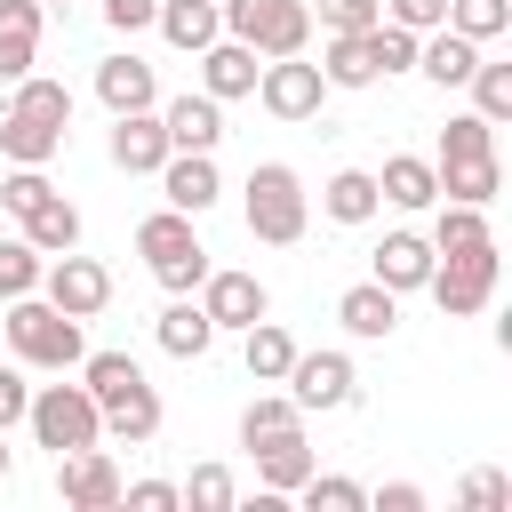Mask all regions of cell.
I'll use <instances>...</instances> for the list:
<instances>
[{"mask_svg": "<svg viewBox=\"0 0 512 512\" xmlns=\"http://www.w3.org/2000/svg\"><path fill=\"white\" fill-rule=\"evenodd\" d=\"M64 128H72V88L24 72L8 88V112H0V160L8 168H48L64 152Z\"/></svg>", "mask_w": 512, "mask_h": 512, "instance_id": "obj_1", "label": "cell"}, {"mask_svg": "<svg viewBox=\"0 0 512 512\" xmlns=\"http://www.w3.org/2000/svg\"><path fill=\"white\" fill-rule=\"evenodd\" d=\"M432 176H440V200L488 208V200L504 192V160H496V120H480V112H456V120L440 128V160H432Z\"/></svg>", "mask_w": 512, "mask_h": 512, "instance_id": "obj_2", "label": "cell"}, {"mask_svg": "<svg viewBox=\"0 0 512 512\" xmlns=\"http://www.w3.org/2000/svg\"><path fill=\"white\" fill-rule=\"evenodd\" d=\"M80 392L96 400V416H104L112 440H152L160 432V392L144 384V368L128 352H88L80 360Z\"/></svg>", "mask_w": 512, "mask_h": 512, "instance_id": "obj_3", "label": "cell"}, {"mask_svg": "<svg viewBox=\"0 0 512 512\" xmlns=\"http://www.w3.org/2000/svg\"><path fill=\"white\" fill-rule=\"evenodd\" d=\"M8 352L24 360V368H80L88 360V344H80V320L72 312H56L48 296H8Z\"/></svg>", "mask_w": 512, "mask_h": 512, "instance_id": "obj_4", "label": "cell"}, {"mask_svg": "<svg viewBox=\"0 0 512 512\" xmlns=\"http://www.w3.org/2000/svg\"><path fill=\"white\" fill-rule=\"evenodd\" d=\"M136 256L152 264V280H160L168 296H192V288L208 280V248H200V232H192V216H184V208L144 216V224H136Z\"/></svg>", "mask_w": 512, "mask_h": 512, "instance_id": "obj_5", "label": "cell"}, {"mask_svg": "<svg viewBox=\"0 0 512 512\" xmlns=\"http://www.w3.org/2000/svg\"><path fill=\"white\" fill-rule=\"evenodd\" d=\"M224 40H248L256 56H304L312 48V0H216Z\"/></svg>", "mask_w": 512, "mask_h": 512, "instance_id": "obj_6", "label": "cell"}, {"mask_svg": "<svg viewBox=\"0 0 512 512\" xmlns=\"http://www.w3.org/2000/svg\"><path fill=\"white\" fill-rule=\"evenodd\" d=\"M496 272H504L496 240H480V248H448V256H432V272H424V296H432L448 320H472V312H488V296H496Z\"/></svg>", "mask_w": 512, "mask_h": 512, "instance_id": "obj_7", "label": "cell"}, {"mask_svg": "<svg viewBox=\"0 0 512 512\" xmlns=\"http://www.w3.org/2000/svg\"><path fill=\"white\" fill-rule=\"evenodd\" d=\"M304 224H312V208H304L296 168H280V160L248 168V232H256V240H272V248H296V240H304Z\"/></svg>", "mask_w": 512, "mask_h": 512, "instance_id": "obj_8", "label": "cell"}, {"mask_svg": "<svg viewBox=\"0 0 512 512\" xmlns=\"http://www.w3.org/2000/svg\"><path fill=\"white\" fill-rule=\"evenodd\" d=\"M24 416H32L40 448H56V456H72V448H96V440H104V416H96V400H88L80 384H40V392L24 400Z\"/></svg>", "mask_w": 512, "mask_h": 512, "instance_id": "obj_9", "label": "cell"}, {"mask_svg": "<svg viewBox=\"0 0 512 512\" xmlns=\"http://www.w3.org/2000/svg\"><path fill=\"white\" fill-rule=\"evenodd\" d=\"M320 96H328V80H320V64H304V56H272V64L256 72V104H264L272 120H312Z\"/></svg>", "mask_w": 512, "mask_h": 512, "instance_id": "obj_10", "label": "cell"}, {"mask_svg": "<svg viewBox=\"0 0 512 512\" xmlns=\"http://www.w3.org/2000/svg\"><path fill=\"white\" fill-rule=\"evenodd\" d=\"M40 288H48V304L56 312H72V320H96L104 304H112V272L96 264V256H56V264H40Z\"/></svg>", "mask_w": 512, "mask_h": 512, "instance_id": "obj_11", "label": "cell"}, {"mask_svg": "<svg viewBox=\"0 0 512 512\" xmlns=\"http://www.w3.org/2000/svg\"><path fill=\"white\" fill-rule=\"evenodd\" d=\"M120 464L104 456V440L96 448H72V456H56V496L72 504V512H112L120 504Z\"/></svg>", "mask_w": 512, "mask_h": 512, "instance_id": "obj_12", "label": "cell"}, {"mask_svg": "<svg viewBox=\"0 0 512 512\" xmlns=\"http://www.w3.org/2000/svg\"><path fill=\"white\" fill-rule=\"evenodd\" d=\"M280 384H288V400H296L304 416H312V408H344V400H352V360H344V352H296Z\"/></svg>", "mask_w": 512, "mask_h": 512, "instance_id": "obj_13", "label": "cell"}, {"mask_svg": "<svg viewBox=\"0 0 512 512\" xmlns=\"http://www.w3.org/2000/svg\"><path fill=\"white\" fill-rule=\"evenodd\" d=\"M200 312H208L216 328H256V320L272 312V296H264L256 272H208V280H200Z\"/></svg>", "mask_w": 512, "mask_h": 512, "instance_id": "obj_14", "label": "cell"}, {"mask_svg": "<svg viewBox=\"0 0 512 512\" xmlns=\"http://www.w3.org/2000/svg\"><path fill=\"white\" fill-rule=\"evenodd\" d=\"M168 152H176V144H168V128H160V112H152V104H144V112H112V168L152 176Z\"/></svg>", "mask_w": 512, "mask_h": 512, "instance_id": "obj_15", "label": "cell"}, {"mask_svg": "<svg viewBox=\"0 0 512 512\" xmlns=\"http://www.w3.org/2000/svg\"><path fill=\"white\" fill-rule=\"evenodd\" d=\"M160 192H168V208H184V216H200V208H216V152H168L160 168Z\"/></svg>", "mask_w": 512, "mask_h": 512, "instance_id": "obj_16", "label": "cell"}, {"mask_svg": "<svg viewBox=\"0 0 512 512\" xmlns=\"http://www.w3.org/2000/svg\"><path fill=\"white\" fill-rule=\"evenodd\" d=\"M40 24H48V0H0V80H8V88L32 72Z\"/></svg>", "mask_w": 512, "mask_h": 512, "instance_id": "obj_17", "label": "cell"}, {"mask_svg": "<svg viewBox=\"0 0 512 512\" xmlns=\"http://www.w3.org/2000/svg\"><path fill=\"white\" fill-rule=\"evenodd\" d=\"M472 64H480V40H464V32H448V24L416 32V72H424L432 88H464Z\"/></svg>", "mask_w": 512, "mask_h": 512, "instance_id": "obj_18", "label": "cell"}, {"mask_svg": "<svg viewBox=\"0 0 512 512\" xmlns=\"http://www.w3.org/2000/svg\"><path fill=\"white\" fill-rule=\"evenodd\" d=\"M256 72H264V64H256L248 40H224V32H216V40L200 48V88H208L216 104H224V96H256Z\"/></svg>", "mask_w": 512, "mask_h": 512, "instance_id": "obj_19", "label": "cell"}, {"mask_svg": "<svg viewBox=\"0 0 512 512\" xmlns=\"http://www.w3.org/2000/svg\"><path fill=\"white\" fill-rule=\"evenodd\" d=\"M160 128H168V144H176V152H216L224 112H216V96L200 88V96H168V104H160Z\"/></svg>", "mask_w": 512, "mask_h": 512, "instance_id": "obj_20", "label": "cell"}, {"mask_svg": "<svg viewBox=\"0 0 512 512\" xmlns=\"http://www.w3.org/2000/svg\"><path fill=\"white\" fill-rule=\"evenodd\" d=\"M16 224H24V240H32L40 256H64V248H80V208H72L56 184H48V192H40V200H32Z\"/></svg>", "mask_w": 512, "mask_h": 512, "instance_id": "obj_21", "label": "cell"}, {"mask_svg": "<svg viewBox=\"0 0 512 512\" xmlns=\"http://www.w3.org/2000/svg\"><path fill=\"white\" fill-rule=\"evenodd\" d=\"M424 272H432V240H424V232H384L368 280H384L392 296H408V288H424Z\"/></svg>", "mask_w": 512, "mask_h": 512, "instance_id": "obj_22", "label": "cell"}, {"mask_svg": "<svg viewBox=\"0 0 512 512\" xmlns=\"http://www.w3.org/2000/svg\"><path fill=\"white\" fill-rule=\"evenodd\" d=\"M336 320H344L352 336H368V344H376V336H392V320H400V296H392L384 280H360V288H344V296H336Z\"/></svg>", "mask_w": 512, "mask_h": 512, "instance_id": "obj_23", "label": "cell"}, {"mask_svg": "<svg viewBox=\"0 0 512 512\" xmlns=\"http://www.w3.org/2000/svg\"><path fill=\"white\" fill-rule=\"evenodd\" d=\"M248 456H256V480H264L272 496H296V488H304V472L320 464L304 432H288V440H264V448H248Z\"/></svg>", "mask_w": 512, "mask_h": 512, "instance_id": "obj_24", "label": "cell"}, {"mask_svg": "<svg viewBox=\"0 0 512 512\" xmlns=\"http://www.w3.org/2000/svg\"><path fill=\"white\" fill-rule=\"evenodd\" d=\"M152 24H160V40H168V48H184V56H200V48L224 32L216 0H160V16H152Z\"/></svg>", "mask_w": 512, "mask_h": 512, "instance_id": "obj_25", "label": "cell"}, {"mask_svg": "<svg viewBox=\"0 0 512 512\" xmlns=\"http://www.w3.org/2000/svg\"><path fill=\"white\" fill-rule=\"evenodd\" d=\"M320 80H328V88H368V80H384V72H376V40H368V32H328Z\"/></svg>", "mask_w": 512, "mask_h": 512, "instance_id": "obj_26", "label": "cell"}, {"mask_svg": "<svg viewBox=\"0 0 512 512\" xmlns=\"http://www.w3.org/2000/svg\"><path fill=\"white\" fill-rule=\"evenodd\" d=\"M96 96H104V112H144L152 104V64L144 56H104L96 64Z\"/></svg>", "mask_w": 512, "mask_h": 512, "instance_id": "obj_27", "label": "cell"}, {"mask_svg": "<svg viewBox=\"0 0 512 512\" xmlns=\"http://www.w3.org/2000/svg\"><path fill=\"white\" fill-rule=\"evenodd\" d=\"M376 192H384L392 208H432V200H440V176H432V160L392 152V160H384V176H376Z\"/></svg>", "mask_w": 512, "mask_h": 512, "instance_id": "obj_28", "label": "cell"}, {"mask_svg": "<svg viewBox=\"0 0 512 512\" xmlns=\"http://www.w3.org/2000/svg\"><path fill=\"white\" fill-rule=\"evenodd\" d=\"M208 344H216V320H208L192 296H176V304L160 312V352H168V360H200Z\"/></svg>", "mask_w": 512, "mask_h": 512, "instance_id": "obj_29", "label": "cell"}, {"mask_svg": "<svg viewBox=\"0 0 512 512\" xmlns=\"http://www.w3.org/2000/svg\"><path fill=\"white\" fill-rule=\"evenodd\" d=\"M288 432H304V408L288 392H256L240 408V448H264V440H288Z\"/></svg>", "mask_w": 512, "mask_h": 512, "instance_id": "obj_30", "label": "cell"}, {"mask_svg": "<svg viewBox=\"0 0 512 512\" xmlns=\"http://www.w3.org/2000/svg\"><path fill=\"white\" fill-rule=\"evenodd\" d=\"M320 208H328L336 224H368V216L384 208V192H376V176H368V168H336V176H328V192H320Z\"/></svg>", "mask_w": 512, "mask_h": 512, "instance_id": "obj_31", "label": "cell"}, {"mask_svg": "<svg viewBox=\"0 0 512 512\" xmlns=\"http://www.w3.org/2000/svg\"><path fill=\"white\" fill-rule=\"evenodd\" d=\"M240 336H248V376H256V384H280L288 360H296V336L272 328V320H256V328H240Z\"/></svg>", "mask_w": 512, "mask_h": 512, "instance_id": "obj_32", "label": "cell"}, {"mask_svg": "<svg viewBox=\"0 0 512 512\" xmlns=\"http://www.w3.org/2000/svg\"><path fill=\"white\" fill-rule=\"evenodd\" d=\"M472 112L480 120H512V64H472Z\"/></svg>", "mask_w": 512, "mask_h": 512, "instance_id": "obj_33", "label": "cell"}, {"mask_svg": "<svg viewBox=\"0 0 512 512\" xmlns=\"http://www.w3.org/2000/svg\"><path fill=\"white\" fill-rule=\"evenodd\" d=\"M296 496H304L312 512H360V504H368V488H360V480H336V472H320V464L304 472V488H296Z\"/></svg>", "mask_w": 512, "mask_h": 512, "instance_id": "obj_34", "label": "cell"}, {"mask_svg": "<svg viewBox=\"0 0 512 512\" xmlns=\"http://www.w3.org/2000/svg\"><path fill=\"white\" fill-rule=\"evenodd\" d=\"M512 24V0H448V32H464V40H496Z\"/></svg>", "mask_w": 512, "mask_h": 512, "instance_id": "obj_35", "label": "cell"}, {"mask_svg": "<svg viewBox=\"0 0 512 512\" xmlns=\"http://www.w3.org/2000/svg\"><path fill=\"white\" fill-rule=\"evenodd\" d=\"M32 288H40V248L16 232V240H0V304L8 296H32Z\"/></svg>", "mask_w": 512, "mask_h": 512, "instance_id": "obj_36", "label": "cell"}, {"mask_svg": "<svg viewBox=\"0 0 512 512\" xmlns=\"http://www.w3.org/2000/svg\"><path fill=\"white\" fill-rule=\"evenodd\" d=\"M176 496H184V504H200V512H224V504H232V472H224V464H200Z\"/></svg>", "mask_w": 512, "mask_h": 512, "instance_id": "obj_37", "label": "cell"}, {"mask_svg": "<svg viewBox=\"0 0 512 512\" xmlns=\"http://www.w3.org/2000/svg\"><path fill=\"white\" fill-rule=\"evenodd\" d=\"M312 16H320V32H368L384 16V0H320Z\"/></svg>", "mask_w": 512, "mask_h": 512, "instance_id": "obj_38", "label": "cell"}, {"mask_svg": "<svg viewBox=\"0 0 512 512\" xmlns=\"http://www.w3.org/2000/svg\"><path fill=\"white\" fill-rule=\"evenodd\" d=\"M384 24H400V32H432V24H448V0H384Z\"/></svg>", "mask_w": 512, "mask_h": 512, "instance_id": "obj_39", "label": "cell"}, {"mask_svg": "<svg viewBox=\"0 0 512 512\" xmlns=\"http://www.w3.org/2000/svg\"><path fill=\"white\" fill-rule=\"evenodd\" d=\"M456 504H464V512H504V472H464Z\"/></svg>", "mask_w": 512, "mask_h": 512, "instance_id": "obj_40", "label": "cell"}, {"mask_svg": "<svg viewBox=\"0 0 512 512\" xmlns=\"http://www.w3.org/2000/svg\"><path fill=\"white\" fill-rule=\"evenodd\" d=\"M40 192H48V176H40V168H8V184H0V208H8V216H24Z\"/></svg>", "mask_w": 512, "mask_h": 512, "instance_id": "obj_41", "label": "cell"}, {"mask_svg": "<svg viewBox=\"0 0 512 512\" xmlns=\"http://www.w3.org/2000/svg\"><path fill=\"white\" fill-rule=\"evenodd\" d=\"M120 504H128V512H176L184 496H176L168 480H136V488H120Z\"/></svg>", "mask_w": 512, "mask_h": 512, "instance_id": "obj_42", "label": "cell"}, {"mask_svg": "<svg viewBox=\"0 0 512 512\" xmlns=\"http://www.w3.org/2000/svg\"><path fill=\"white\" fill-rule=\"evenodd\" d=\"M152 16H160V0H104V24L112 32H144Z\"/></svg>", "mask_w": 512, "mask_h": 512, "instance_id": "obj_43", "label": "cell"}, {"mask_svg": "<svg viewBox=\"0 0 512 512\" xmlns=\"http://www.w3.org/2000/svg\"><path fill=\"white\" fill-rule=\"evenodd\" d=\"M368 504H376V512H424V488H416V480H392V488H376Z\"/></svg>", "mask_w": 512, "mask_h": 512, "instance_id": "obj_44", "label": "cell"}, {"mask_svg": "<svg viewBox=\"0 0 512 512\" xmlns=\"http://www.w3.org/2000/svg\"><path fill=\"white\" fill-rule=\"evenodd\" d=\"M24 400H32V392H24V376H16V368H0V432H8V424H24Z\"/></svg>", "mask_w": 512, "mask_h": 512, "instance_id": "obj_45", "label": "cell"}, {"mask_svg": "<svg viewBox=\"0 0 512 512\" xmlns=\"http://www.w3.org/2000/svg\"><path fill=\"white\" fill-rule=\"evenodd\" d=\"M0 480H8V432H0Z\"/></svg>", "mask_w": 512, "mask_h": 512, "instance_id": "obj_46", "label": "cell"}]
</instances>
